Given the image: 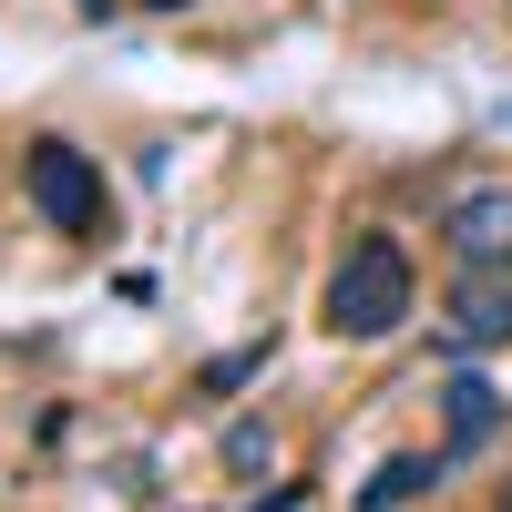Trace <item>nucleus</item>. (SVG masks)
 <instances>
[{
  "mask_svg": "<svg viewBox=\"0 0 512 512\" xmlns=\"http://www.w3.org/2000/svg\"><path fill=\"white\" fill-rule=\"evenodd\" d=\"M144 11H185V0H144Z\"/></svg>",
  "mask_w": 512,
  "mask_h": 512,
  "instance_id": "11",
  "label": "nucleus"
},
{
  "mask_svg": "<svg viewBox=\"0 0 512 512\" xmlns=\"http://www.w3.org/2000/svg\"><path fill=\"white\" fill-rule=\"evenodd\" d=\"M256 369H267V349H226L216 369H205V400H226V390H246Z\"/></svg>",
  "mask_w": 512,
  "mask_h": 512,
  "instance_id": "8",
  "label": "nucleus"
},
{
  "mask_svg": "<svg viewBox=\"0 0 512 512\" xmlns=\"http://www.w3.org/2000/svg\"><path fill=\"white\" fill-rule=\"evenodd\" d=\"M267 461H277L267 420H236V431H226V472H267Z\"/></svg>",
  "mask_w": 512,
  "mask_h": 512,
  "instance_id": "7",
  "label": "nucleus"
},
{
  "mask_svg": "<svg viewBox=\"0 0 512 512\" xmlns=\"http://www.w3.org/2000/svg\"><path fill=\"white\" fill-rule=\"evenodd\" d=\"M441 246L461 267H512V185H461L441 205Z\"/></svg>",
  "mask_w": 512,
  "mask_h": 512,
  "instance_id": "4",
  "label": "nucleus"
},
{
  "mask_svg": "<svg viewBox=\"0 0 512 512\" xmlns=\"http://www.w3.org/2000/svg\"><path fill=\"white\" fill-rule=\"evenodd\" d=\"M420 308V277H410V246L390 226L349 236V256L328 267V328L338 338H390L400 318Z\"/></svg>",
  "mask_w": 512,
  "mask_h": 512,
  "instance_id": "1",
  "label": "nucleus"
},
{
  "mask_svg": "<svg viewBox=\"0 0 512 512\" xmlns=\"http://www.w3.org/2000/svg\"><path fill=\"white\" fill-rule=\"evenodd\" d=\"M21 195H31V216L52 226V236H103V164L82 154V144H62V134H41L31 154H21Z\"/></svg>",
  "mask_w": 512,
  "mask_h": 512,
  "instance_id": "2",
  "label": "nucleus"
},
{
  "mask_svg": "<svg viewBox=\"0 0 512 512\" xmlns=\"http://www.w3.org/2000/svg\"><path fill=\"white\" fill-rule=\"evenodd\" d=\"M512 338V267H461L451 297H441V349H502Z\"/></svg>",
  "mask_w": 512,
  "mask_h": 512,
  "instance_id": "3",
  "label": "nucleus"
},
{
  "mask_svg": "<svg viewBox=\"0 0 512 512\" xmlns=\"http://www.w3.org/2000/svg\"><path fill=\"white\" fill-rule=\"evenodd\" d=\"M502 410H512V400L492 390V379H472V369H451V379H441V420H451V451H482V441L502 431Z\"/></svg>",
  "mask_w": 512,
  "mask_h": 512,
  "instance_id": "5",
  "label": "nucleus"
},
{
  "mask_svg": "<svg viewBox=\"0 0 512 512\" xmlns=\"http://www.w3.org/2000/svg\"><path fill=\"white\" fill-rule=\"evenodd\" d=\"M431 492H441V451H400V461H379V482L359 492V512H410Z\"/></svg>",
  "mask_w": 512,
  "mask_h": 512,
  "instance_id": "6",
  "label": "nucleus"
},
{
  "mask_svg": "<svg viewBox=\"0 0 512 512\" xmlns=\"http://www.w3.org/2000/svg\"><path fill=\"white\" fill-rule=\"evenodd\" d=\"M492 512H512V482H502V492H492Z\"/></svg>",
  "mask_w": 512,
  "mask_h": 512,
  "instance_id": "10",
  "label": "nucleus"
},
{
  "mask_svg": "<svg viewBox=\"0 0 512 512\" xmlns=\"http://www.w3.org/2000/svg\"><path fill=\"white\" fill-rule=\"evenodd\" d=\"M246 512H297V482H277V492H256Z\"/></svg>",
  "mask_w": 512,
  "mask_h": 512,
  "instance_id": "9",
  "label": "nucleus"
}]
</instances>
